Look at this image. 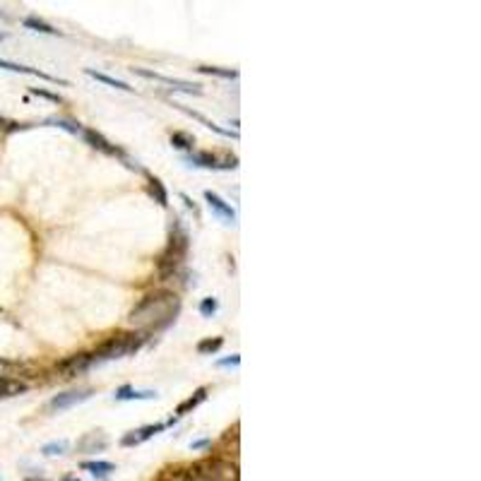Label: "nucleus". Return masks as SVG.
Returning a JSON list of instances; mask_svg holds the SVG:
<instances>
[{"label": "nucleus", "mask_w": 481, "mask_h": 481, "mask_svg": "<svg viewBox=\"0 0 481 481\" xmlns=\"http://www.w3.org/2000/svg\"><path fill=\"white\" fill-rule=\"evenodd\" d=\"M178 310H181V299L169 289H157L135 304L128 315V323L135 328V332H159L176 320Z\"/></svg>", "instance_id": "f257e3e1"}, {"label": "nucleus", "mask_w": 481, "mask_h": 481, "mask_svg": "<svg viewBox=\"0 0 481 481\" xmlns=\"http://www.w3.org/2000/svg\"><path fill=\"white\" fill-rule=\"evenodd\" d=\"M186 258H188V231L183 229L181 224H173L166 251H164L157 260L159 277H162V280H169V277L178 275V270L183 267Z\"/></svg>", "instance_id": "f03ea898"}, {"label": "nucleus", "mask_w": 481, "mask_h": 481, "mask_svg": "<svg viewBox=\"0 0 481 481\" xmlns=\"http://www.w3.org/2000/svg\"><path fill=\"white\" fill-rule=\"evenodd\" d=\"M145 342H147V334H143V332H123V334H116V337L106 339V342L99 344V347L92 352L94 366H97V364H103V361H113V358L130 356V354L140 352Z\"/></svg>", "instance_id": "7ed1b4c3"}, {"label": "nucleus", "mask_w": 481, "mask_h": 481, "mask_svg": "<svg viewBox=\"0 0 481 481\" xmlns=\"http://www.w3.org/2000/svg\"><path fill=\"white\" fill-rule=\"evenodd\" d=\"M94 366L92 352H77L73 356L63 358L60 364H56V371L60 373V378H75V375H82L84 371H89Z\"/></svg>", "instance_id": "20e7f679"}, {"label": "nucleus", "mask_w": 481, "mask_h": 481, "mask_svg": "<svg viewBox=\"0 0 481 481\" xmlns=\"http://www.w3.org/2000/svg\"><path fill=\"white\" fill-rule=\"evenodd\" d=\"M135 75L145 79H154V82H162V84H169L171 89H178V92H186V94H202L200 84H193V82H183V79H176V77H166V75H159V73H152V70H145V68H133Z\"/></svg>", "instance_id": "39448f33"}, {"label": "nucleus", "mask_w": 481, "mask_h": 481, "mask_svg": "<svg viewBox=\"0 0 481 481\" xmlns=\"http://www.w3.org/2000/svg\"><path fill=\"white\" fill-rule=\"evenodd\" d=\"M190 164L202 166V169H236L238 166V159L219 157V154H212V152H195V154H190Z\"/></svg>", "instance_id": "423d86ee"}, {"label": "nucleus", "mask_w": 481, "mask_h": 481, "mask_svg": "<svg viewBox=\"0 0 481 481\" xmlns=\"http://www.w3.org/2000/svg\"><path fill=\"white\" fill-rule=\"evenodd\" d=\"M89 397H92V390H89V388L68 390V393H63V395H56V397L49 402V407L53 409V412H63V409L75 407V404L84 402V399H89Z\"/></svg>", "instance_id": "0eeeda50"}, {"label": "nucleus", "mask_w": 481, "mask_h": 481, "mask_svg": "<svg viewBox=\"0 0 481 481\" xmlns=\"http://www.w3.org/2000/svg\"><path fill=\"white\" fill-rule=\"evenodd\" d=\"M164 428H166V423H147V426H140V428H135V431H128V433H125V436L121 438V445H125V447L140 445V443L149 441L152 436L162 433Z\"/></svg>", "instance_id": "6e6552de"}, {"label": "nucleus", "mask_w": 481, "mask_h": 481, "mask_svg": "<svg viewBox=\"0 0 481 481\" xmlns=\"http://www.w3.org/2000/svg\"><path fill=\"white\" fill-rule=\"evenodd\" d=\"M82 135L84 140H87V145H92L94 149H99V152H103V154H108V157H116V154H123L121 149L116 147L113 143H108L106 138H103L101 133H97V130H89V128H82Z\"/></svg>", "instance_id": "1a4fd4ad"}, {"label": "nucleus", "mask_w": 481, "mask_h": 481, "mask_svg": "<svg viewBox=\"0 0 481 481\" xmlns=\"http://www.w3.org/2000/svg\"><path fill=\"white\" fill-rule=\"evenodd\" d=\"M108 445V438L101 431H89L77 441V452H101Z\"/></svg>", "instance_id": "9d476101"}, {"label": "nucleus", "mask_w": 481, "mask_h": 481, "mask_svg": "<svg viewBox=\"0 0 481 481\" xmlns=\"http://www.w3.org/2000/svg\"><path fill=\"white\" fill-rule=\"evenodd\" d=\"M205 200H207V205H210L212 210H214L217 214L221 217V219H226V221H236V210L229 205V202L224 200V197H219V195H217V193L207 190V193H205Z\"/></svg>", "instance_id": "9b49d317"}, {"label": "nucleus", "mask_w": 481, "mask_h": 481, "mask_svg": "<svg viewBox=\"0 0 481 481\" xmlns=\"http://www.w3.org/2000/svg\"><path fill=\"white\" fill-rule=\"evenodd\" d=\"M0 68H3V70H10V73L34 75V77L49 79V82H60V84H65L63 79L53 77V75H49V73H41V70H36V68H27V65H17V63H10V60H3V58H0Z\"/></svg>", "instance_id": "f8f14e48"}, {"label": "nucleus", "mask_w": 481, "mask_h": 481, "mask_svg": "<svg viewBox=\"0 0 481 481\" xmlns=\"http://www.w3.org/2000/svg\"><path fill=\"white\" fill-rule=\"evenodd\" d=\"M27 388H29V385L22 383V380L0 375V399H8V397H15V395L27 393Z\"/></svg>", "instance_id": "ddd939ff"}, {"label": "nucleus", "mask_w": 481, "mask_h": 481, "mask_svg": "<svg viewBox=\"0 0 481 481\" xmlns=\"http://www.w3.org/2000/svg\"><path fill=\"white\" fill-rule=\"evenodd\" d=\"M207 393H210V390H207V388H197L195 393L190 395V397L183 399V402L176 407V414H178V417H186V414H190L195 407H200V404L207 399Z\"/></svg>", "instance_id": "4468645a"}, {"label": "nucleus", "mask_w": 481, "mask_h": 481, "mask_svg": "<svg viewBox=\"0 0 481 481\" xmlns=\"http://www.w3.org/2000/svg\"><path fill=\"white\" fill-rule=\"evenodd\" d=\"M157 393L154 390H135L133 385H123V388L116 390V399L125 402V399H154Z\"/></svg>", "instance_id": "2eb2a0df"}, {"label": "nucleus", "mask_w": 481, "mask_h": 481, "mask_svg": "<svg viewBox=\"0 0 481 481\" xmlns=\"http://www.w3.org/2000/svg\"><path fill=\"white\" fill-rule=\"evenodd\" d=\"M84 73L89 75V77H94L97 82H103V84H108V87H116V89H123V92H133V87H130L128 82H123V79H116V77H108V75H103V73H97V70H92V68H87Z\"/></svg>", "instance_id": "dca6fc26"}, {"label": "nucleus", "mask_w": 481, "mask_h": 481, "mask_svg": "<svg viewBox=\"0 0 481 481\" xmlns=\"http://www.w3.org/2000/svg\"><path fill=\"white\" fill-rule=\"evenodd\" d=\"M82 469L92 471L94 476H99V479H103V476H108V474H111V471H116V467H113L111 462L97 460V462H82Z\"/></svg>", "instance_id": "f3484780"}, {"label": "nucleus", "mask_w": 481, "mask_h": 481, "mask_svg": "<svg viewBox=\"0 0 481 481\" xmlns=\"http://www.w3.org/2000/svg\"><path fill=\"white\" fill-rule=\"evenodd\" d=\"M22 25L27 27V29H34V32H41V34H60L58 29H53V27L49 25V22H44V20H39V17H34V15H29V17H25L22 20Z\"/></svg>", "instance_id": "a211bd4d"}, {"label": "nucleus", "mask_w": 481, "mask_h": 481, "mask_svg": "<svg viewBox=\"0 0 481 481\" xmlns=\"http://www.w3.org/2000/svg\"><path fill=\"white\" fill-rule=\"evenodd\" d=\"M221 347H224V339L221 337H207V339H202V342H197V352H200L202 356H212V354H217Z\"/></svg>", "instance_id": "6ab92c4d"}, {"label": "nucleus", "mask_w": 481, "mask_h": 481, "mask_svg": "<svg viewBox=\"0 0 481 481\" xmlns=\"http://www.w3.org/2000/svg\"><path fill=\"white\" fill-rule=\"evenodd\" d=\"M149 193H152V197L162 207L169 205V193H166V188H164V183L159 181V178H149Z\"/></svg>", "instance_id": "aec40b11"}, {"label": "nucleus", "mask_w": 481, "mask_h": 481, "mask_svg": "<svg viewBox=\"0 0 481 481\" xmlns=\"http://www.w3.org/2000/svg\"><path fill=\"white\" fill-rule=\"evenodd\" d=\"M197 70L205 75H217V77H226V79L238 77V70H224V68H214V65H200Z\"/></svg>", "instance_id": "412c9836"}, {"label": "nucleus", "mask_w": 481, "mask_h": 481, "mask_svg": "<svg viewBox=\"0 0 481 481\" xmlns=\"http://www.w3.org/2000/svg\"><path fill=\"white\" fill-rule=\"evenodd\" d=\"M200 315L202 318H212V315L217 313V310H219V301L217 299H212V296H207V299H202L200 301Z\"/></svg>", "instance_id": "4be33fe9"}, {"label": "nucleus", "mask_w": 481, "mask_h": 481, "mask_svg": "<svg viewBox=\"0 0 481 481\" xmlns=\"http://www.w3.org/2000/svg\"><path fill=\"white\" fill-rule=\"evenodd\" d=\"M68 447H70L68 441H53V443H46V445L41 447V452H44V455H65Z\"/></svg>", "instance_id": "5701e85b"}, {"label": "nucleus", "mask_w": 481, "mask_h": 481, "mask_svg": "<svg viewBox=\"0 0 481 481\" xmlns=\"http://www.w3.org/2000/svg\"><path fill=\"white\" fill-rule=\"evenodd\" d=\"M171 145L178 149H193V138L186 133H173L171 135Z\"/></svg>", "instance_id": "b1692460"}, {"label": "nucleus", "mask_w": 481, "mask_h": 481, "mask_svg": "<svg viewBox=\"0 0 481 481\" xmlns=\"http://www.w3.org/2000/svg\"><path fill=\"white\" fill-rule=\"evenodd\" d=\"M46 123H53V125H58V128H65V130H70V133H82V128H79V123H70V121H65V118H49Z\"/></svg>", "instance_id": "393cba45"}, {"label": "nucleus", "mask_w": 481, "mask_h": 481, "mask_svg": "<svg viewBox=\"0 0 481 481\" xmlns=\"http://www.w3.org/2000/svg\"><path fill=\"white\" fill-rule=\"evenodd\" d=\"M32 94H36V97H44V99H49V101H56V103H60L63 99L58 97V94H51V92H46V89H39V87H32L29 89Z\"/></svg>", "instance_id": "a878e982"}, {"label": "nucleus", "mask_w": 481, "mask_h": 481, "mask_svg": "<svg viewBox=\"0 0 481 481\" xmlns=\"http://www.w3.org/2000/svg\"><path fill=\"white\" fill-rule=\"evenodd\" d=\"M238 364H241L238 354H234L231 358H221V361H217V366H221V369H226V366H238Z\"/></svg>", "instance_id": "bb28decb"}, {"label": "nucleus", "mask_w": 481, "mask_h": 481, "mask_svg": "<svg viewBox=\"0 0 481 481\" xmlns=\"http://www.w3.org/2000/svg\"><path fill=\"white\" fill-rule=\"evenodd\" d=\"M25 481H49V479H41V476H29V479H25Z\"/></svg>", "instance_id": "cd10ccee"}, {"label": "nucleus", "mask_w": 481, "mask_h": 481, "mask_svg": "<svg viewBox=\"0 0 481 481\" xmlns=\"http://www.w3.org/2000/svg\"><path fill=\"white\" fill-rule=\"evenodd\" d=\"M63 481H79V479H77V476H65Z\"/></svg>", "instance_id": "c85d7f7f"}, {"label": "nucleus", "mask_w": 481, "mask_h": 481, "mask_svg": "<svg viewBox=\"0 0 481 481\" xmlns=\"http://www.w3.org/2000/svg\"><path fill=\"white\" fill-rule=\"evenodd\" d=\"M3 39H5V34H0V41H3Z\"/></svg>", "instance_id": "c756f323"}]
</instances>
